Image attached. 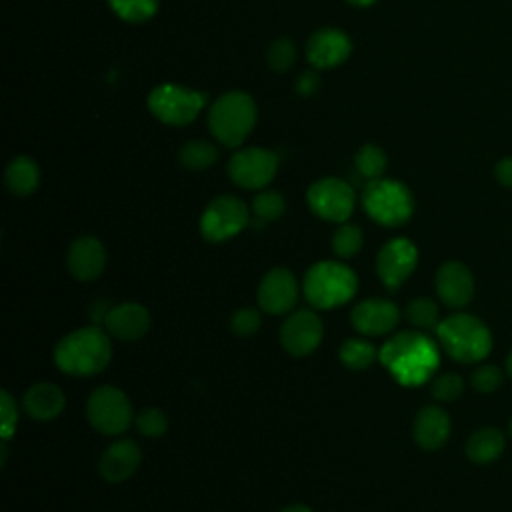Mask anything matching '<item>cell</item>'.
I'll list each match as a JSON object with an SVG mask.
<instances>
[{
  "label": "cell",
  "instance_id": "603a6c76",
  "mask_svg": "<svg viewBox=\"0 0 512 512\" xmlns=\"http://www.w3.org/2000/svg\"><path fill=\"white\" fill-rule=\"evenodd\" d=\"M4 180L12 194L28 196L38 188V182H40L38 164L28 156H16L10 160Z\"/></svg>",
  "mask_w": 512,
  "mask_h": 512
},
{
  "label": "cell",
  "instance_id": "f35d334b",
  "mask_svg": "<svg viewBox=\"0 0 512 512\" xmlns=\"http://www.w3.org/2000/svg\"><path fill=\"white\" fill-rule=\"evenodd\" d=\"M494 176L502 186L512 188V156L498 160L496 168H494Z\"/></svg>",
  "mask_w": 512,
  "mask_h": 512
},
{
  "label": "cell",
  "instance_id": "e575fe53",
  "mask_svg": "<svg viewBox=\"0 0 512 512\" xmlns=\"http://www.w3.org/2000/svg\"><path fill=\"white\" fill-rule=\"evenodd\" d=\"M262 324V316L256 308H238L232 318H230V328L236 336H252L254 332H258Z\"/></svg>",
  "mask_w": 512,
  "mask_h": 512
},
{
  "label": "cell",
  "instance_id": "9c48e42d",
  "mask_svg": "<svg viewBox=\"0 0 512 512\" xmlns=\"http://www.w3.org/2000/svg\"><path fill=\"white\" fill-rule=\"evenodd\" d=\"M250 222L248 206L230 194L216 196L202 212L200 232L208 242H226L240 234Z\"/></svg>",
  "mask_w": 512,
  "mask_h": 512
},
{
  "label": "cell",
  "instance_id": "52a82bcc",
  "mask_svg": "<svg viewBox=\"0 0 512 512\" xmlns=\"http://www.w3.org/2000/svg\"><path fill=\"white\" fill-rule=\"evenodd\" d=\"M206 106V94L178 84H160L148 96L150 112L164 124H190Z\"/></svg>",
  "mask_w": 512,
  "mask_h": 512
},
{
  "label": "cell",
  "instance_id": "ba28073f",
  "mask_svg": "<svg viewBox=\"0 0 512 512\" xmlns=\"http://www.w3.org/2000/svg\"><path fill=\"white\" fill-rule=\"evenodd\" d=\"M86 416L94 430L106 436H116L132 424V404L116 386L96 388L86 402Z\"/></svg>",
  "mask_w": 512,
  "mask_h": 512
},
{
  "label": "cell",
  "instance_id": "b9f144b4",
  "mask_svg": "<svg viewBox=\"0 0 512 512\" xmlns=\"http://www.w3.org/2000/svg\"><path fill=\"white\" fill-rule=\"evenodd\" d=\"M506 368H508V374L512 376V352H510V356H508V362H506Z\"/></svg>",
  "mask_w": 512,
  "mask_h": 512
},
{
  "label": "cell",
  "instance_id": "74e56055",
  "mask_svg": "<svg viewBox=\"0 0 512 512\" xmlns=\"http://www.w3.org/2000/svg\"><path fill=\"white\" fill-rule=\"evenodd\" d=\"M318 86H320V78L314 72H304L296 82V92L300 96H312L318 90Z\"/></svg>",
  "mask_w": 512,
  "mask_h": 512
},
{
  "label": "cell",
  "instance_id": "8fae6325",
  "mask_svg": "<svg viewBox=\"0 0 512 512\" xmlns=\"http://www.w3.org/2000/svg\"><path fill=\"white\" fill-rule=\"evenodd\" d=\"M308 206L310 210L330 222H346L354 210V190L348 182L328 176L316 180L308 188Z\"/></svg>",
  "mask_w": 512,
  "mask_h": 512
},
{
  "label": "cell",
  "instance_id": "60d3db41",
  "mask_svg": "<svg viewBox=\"0 0 512 512\" xmlns=\"http://www.w3.org/2000/svg\"><path fill=\"white\" fill-rule=\"evenodd\" d=\"M350 4H354V6H370V4H374L376 0H348Z\"/></svg>",
  "mask_w": 512,
  "mask_h": 512
},
{
  "label": "cell",
  "instance_id": "d590c367",
  "mask_svg": "<svg viewBox=\"0 0 512 512\" xmlns=\"http://www.w3.org/2000/svg\"><path fill=\"white\" fill-rule=\"evenodd\" d=\"M502 378H504V374L498 366L486 364V366H480L478 370H474L470 382H472L474 390L488 394V392H494L502 384Z\"/></svg>",
  "mask_w": 512,
  "mask_h": 512
},
{
  "label": "cell",
  "instance_id": "4fadbf2b",
  "mask_svg": "<svg viewBox=\"0 0 512 512\" xmlns=\"http://www.w3.org/2000/svg\"><path fill=\"white\" fill-rule=\"evenodd\" d=\"M418 264V250L408 238L388 240L376 256V272L388 290H396L414 272Z\"/></svg>",
  "mask_w": 512,
  "mask_h": 512
},
{
  "label": "cell",
  "instance_id": "2e32d148",
  "mask_svg": "<svg viewBox=\"0 0 512 512\" xmlns=\"http://www.w3.org/2000/svg\"><path fill=\"white\" fill-rule=\"evenodd\" d=\"M350 320L354 328L364 336H382L396 328L400 310L394 302L382 298H368L352 308Z\"/></svg>",
  "mask_w": 512,
  "mask_h": 512
},
{
  "label": "cell",
  "instance_id": "7402d4cb",
  "mask_svg": "<svg viewBox=\"0 0 512 512\" xmlns=\"http://www.w3.org/2000/svg\"><path fill=\"white\" fill-rule=\"evenodd\" d=\"M414 440L424 450L440 448L450 436V416L438 406H424L414 418Z\"/></svg>",
  "mask_w": 512,
  "mask_h": 512
},
{
  "label": "cell",
  "instance_id": "1f68e13d",
  "mask_svg": "<svg viewBox=\"0 0 512 512\" xmlns=\"http://www.w3.org/2000/svg\"><path fill=\"white\" fill-rule=\"evenodd\" d=\"M134 424H136V430L142 436H148V438H160L168 430L166 414L160 408H154V406L144 408L142 412H138V416L134 418Z\"/></svg>",
  "mask_w": 512,
  "mask_h": 512
},
{
  "label": "cell",
  "instance_id": "836d02e7",
  "mask_svg": "<svg viewBox=\"0 0 512 512\" xmlns=\"http://www.w3.org/2000/svg\"><path fill=\"white\" fill-rule=\"evenodd\" d=\"M462 392H464V382H462V378H460L458 374H454V372L440 374V376L432 382V388H430V394H432L436 400H442V402L456 400Z\"/></svg>",
  "mask_w": 512,
  "mask_h": 512
},
{
  "label": "cell",
  "instance_id": "7c38bea8",
  "mask_svg": "<svg viewBox=\"0 0 512 512\" xmlns=\"http://www.w3.org/2000/svg\"><path fill=\"white\" fill-rule=\"evenodd\" d=\"M322 336H324V324L320 316L312 310L292 312L280 328L282 348L296 358L312 354L320 346Z\"/></svg>",
  "mask_w": 512,
  "mask_h": 512
},
{
  "label": "cell",
  "instance_id": "ac0fdd59",
  "mask_svg": "<svg viewBox=\"0 0 512 512\" xmlns=\"http://www.w3.org/2000/svg\"><path fill=\"white\" fill-rule=\"evenodd\" d=\"M436 292L450 308L466 306L474 294L472 272L462 262H444L436 272Z\"/></svg>",
  "mask_w": 512,
  "mask_h": 512
},
{
  "label": "cell",
  "instance_id": "8d00e7d4",
  "mask_svg": "<svg viewBox=\"0 0 512 512\" xmlns=\"http://www.w3.org/2000/svg\"><path fill=\"white\" fill-rule=\"evenodd\" d=\"M0 432H2V440H10V436L16 430V422H18V410H16V402L10 396L8 390L0 392Z\"/></svg>",
  "mask_w": 512,
  "mask_h": 512
},
{
  "label": "cell",
  "instance_id": "4316f807",
  "mask_svg": "<svg viewBox=\"0 0 512 512\" xmlns=\"http://www.w3.org/2000/svg\"><path fill=\"white\" fill-rule=\"evenodd\" d=\"M386 154L382 148H378L376 144H364L356 156H354V166L356 172L366 178V180H376L382 178L384 170H386Z\"/></svg>",
  "mask_w": 512,
  "mask_h": 512
},
{
  "label": "cell",
  "instance_id": "8992f818",
  "mask_svg": "<svg viewBox=\"0 0 512 512\" xmlns=\"http://www.w3.org/2000/svg\"><path fill=\"white\" fill-rule=\"evenodd\" d=\"M362 206L366 214L388 228L402 226L414 212V198L406 184L390 178L368 180L362 190Z\"/></svg>",
  "mask_w": 512,
  "mask_h": 512
},
{
  "label": "cell",
  "instance_id": "f546056e",
  "mask_svg": "<svg viewBox=\"0 0 512 512\" xmlns=\"http://www.w3.org/2000/svg\"><path fill=\"white\" fill-rule=\"evenodd\" d=\"M284 208H286L284 196L276 190H262L252 200V212L260 222L278 220L284 214Z\"/></svg>",
  "mask_w": 512,
  "mask_h": 512
},
{
  "label": "cell",
  "instance_id": "5bb4252c",
  "mask_svg": "<svg viewBox=\"0 0 512 512\" xmlns=\"http://www.w3.org/2000/svg\"><path fill=\"white\" fill-rule=\"evenodd\" d=\"M298 300L296 276L286 268H272L258 286V304L268 314H286Z\"/></svg>",
  "mask_w": 512,
  "mask_h": 512
},
{
  "label": "cell",
  "instance_id": "ab89813d",
  "mask_svg": "<svg viewBox=\"0 0 512 512\" xmlns=\"http://www.w3.org/2000/svg\"><path fill=\"white\" fill-rule=\"evenodd\" d=\"M280 512H312L306 504H290L286 508H282Z\"/></svg>",
  "mask_w": 512,
  "mask_h": 512
},
{
  "label": "cell",
  "instance_id": "3957f363",
  "mask_svg": "<svg viewBox=\"0 0 512 512\" xmlns=\"http://www.w3.org/2000/svg\"><path fill=\"white\" fill-rule=\"evenodd\" d=\"M256 116L258 110L252 96L240 90H232L212 102L208 110V126L220 144L238 148L252 132Z\"/></svg>",
  "mask_w": 512,
  "mask_h": 512
},
{
  "label": "cell",
  "instance_id": "4dcf8cb0",
  "mask_svg": "<svg viewBox=\"0 0 512 512\" xmlns=\"http://www.w3.org/2000/svg\"><path fill=\"white\" fill-rule=\"evenodd\" d=\"M438 306L434 300L430 298H414L408 306H406V318L410 320L412 326L422 328V330H436V326L440 324L438 320Z\"/></svg>",
  "mask_w": 512,
  "mask_h": 512
},
{
  "label": "cell",
  "instance_id": "5b68a950",
  "mask_svg": "<svg viewBox=\"0 0 512 512\" xmlns=\"http://www.w3.org/2000/svg\"><path fill=\"white\" fill-rule=\"evenodd\" d=\"M442 348L458 362L482 360L492 348V334L482 320L470 314H452L436 326Z\"/></svg>",
  "mask_w": 512,
  "mask_h": 512
},
{
  "label": "cell",
  "instance_id": "d6986e66",
  "mask_svg": "<svg viewBox=\"0 0 512 512\" xmlns=\"http://www.w3.org/2000/svg\"><path fill=\"white\" fill-rule=\"evenodd\" d=\"M68 270L80 282L98 278L106 266V248L94 236H80L68 248Z\"/></svg>",
  "mask_w": 512,
  "mask_h": 512
},
{
  "label": "cell",
  "instance_id": "d4e9b609",
  "mask_svg": "<svg viewBox=\"0 0 512 512\" xmlns=\"http://www.w3.org/2000/svg\"><path fill=\"white\" fill-rule=\"evenodd\" d=\"M378 356L380 352L368 340H362V338H348L342 342L338 350L340 362L350 370H364L372 366Z\"/></svg>",
  "mask_w": 512,
  "mask_h": 512
},
{
  "label": "cell",
  "instance_id": "6da1fadb",
  "mask_svg": "<svg viewBox=\"0 0 512 512\" xmlns=\"http://www.w3.org/2000/svg\"><path fill=\"white\" fill-rule=\"evenodd\" d=\"M380 362L404 386L424 384L438 368L440 354L432 338L418 330H404L394 334L380 348Z\"/></svg>",
  "mask_w": 512,
  "mask_h": 512
},
{
  "label": "cell",
  "instance_id": "e0dca14e",
  "mask_svg": "<svg viewBox=\"0 0 512 512\" xmlns=\"http://www.w3.org/2000/svg\"><path fill=\"white\" fill-rule=\"evenodd\" d=\"M150 324L152 320L146 306L136 302H122L110 308L102 326L118 340L136 342L150 330Z\"/></svg>",
  "mask_w": 512,
  "mask_h": 512
},
{
  "label": "cell",
  "instance_id": "9a60e30c",
  "mask_svg": "<svg viewBox=\"0 0 512 512\" xmlns=\"http://www.w3.org/2000/svg\"><path fill=\"white\" fill-rule=\"evenodd\" d=\"M352 52L350 36L340 28H320L316 30L306 44L308 62L316 68H334L342 64Z\"/></svg>",
  "mask_w": 512,
  "mask_h": 512
},
{
  "label": "cell",
  "instance_id": "7a4b0ae2",
  "mask_svg": "<svg viewBox=\"0 0 512 512\" xmlns=\"http://www.w3.org/2000/svg\"><path fill=\"white\" fill-rule=\"evenodd\" d=\"M110 358V336L98 324L72 330L54 346V364L70 376L98 374L110 364Z\"/></svg>",
  "mask_w": 512,
  "mask_h": 512
},
{
  "label": "cell",
  "instance_id": "83f0119b",
  "mask_svg": "<svg viewBox=\"0 0 512 512\" xmlns=\"http://www.w3.org/2000/svg\"><path fill=\"white\" fill-rule=\"evenodd\" d=\"M364 244V234L358 224L344 222L332 236V252L338 258H352L360 252Z\"/></svg>",
  "mask_w": 512,
  "mask_h": 512
},
{
  "label": "cell",
  "instance_id": "277c9868",
  "mask_svg": "<svg viewBox=\"0 0 512 512\" xmlns=\"http://www.w3.org/2000/svg\"><path fill=\"white\" fill-rule=\"evenodd\" d=\"M358 290L356 272L336 260H322L308 268L304 276V296L318 308L328 310L346 304Z\"/></svg>",
  "mask_w": 512,
  "mask_h": 512
},
{
  "label": "cell",
  "instance_id": "ffe728a7",
  "mask_svg": "<svg viewBox=\"0 0 512 512\" xmlns=\"http://www.w3.org/2000/svg\"><path fill=\"white\" fill-rule=\"evenodd\" d=\"M142 462V450L134 440L122 438L112 442L100 456L98 472L108 482L128 480Z\"/></svg>",
  "mask_w": 512,
  "mask_h": 512
},
{
  "label": "cell",
  "instance_id": "d6a6232c",
  "mask_svg": "<svg viewBox=\"0 0 512 512\" xmlns=\"http://www.w3.org/2000/svg\"><path fill=\"white\" fill-rule=\"evenodd\" d=\"M266 62L274 72H286L296 62V46L290 38H278L266 52Z\"/></svg>",
  "mask_w": 512,
  "mask_h": 512
},
{
  "label": "cell",
  "instance_id": "30bf717a",
  "mask_svg": "<svg viewBox=\"0 0 512 512\" xmlns=\"http://www.w3.org/2000/svg\"><path fill=\"white\" fill-rule=\"evenodd\" d=\"M278 154L266 148H242L228 162V176L236 186L260 190L272 182L278 170Z\"/></svg>",
  "mask_w": 512,
  "mask_h": 512
},
{
  "label": "cell",
  "instance_id": "7bdbcfd3",
  "mask_svg": "<svg viewBox=\"0 0 512 512\" xmlns=\"http://www.w3.org/2000/svg\"><path fill=\"white\" fill-rule=\"evenodd\" d=\"M510 436H512V422H510Z\"/></svg>",
  "mask_w": 512,
  "mask_h": 512
},
{
  "label": "cell",
  "instance_id": "44dd1931",
  "mask_svg": "<svg viewBox=\"0 0 512 512\" xmlns=\"http://www.w3.org/2000/svg\"><path fill=\"white\" fill-rule=\"evenodd\" d=\"M64 404H66L64 392L60 390V386L52 382H38L30 386L22 398V406L26 414L40 422L56 418L64 410Z\"/></svg>",
  "mask_w": 512,
  "mask_h": 512
},
{
  "label": "cell",
  "instance_id": "cb8c5ba5",
  "mask_svg": "<svg viewBox=\"0 0 512 512\" xmlns=\"http://www.w3.org/2000/svg\"><path fill=\"white\" fill-rule=\"evenodd\" d=\"M502 450H504V436L496 428H480L466 442L468 458L478 464L496 460Z\"/></svg>",
  "mask_w": 512,
  "mask_h": 512
},
{
  "label": "cell",
  "instance_id": "484cf974",
  "mask_svg": "<svg viewBox=\"0 0 512 512\" xmlns=\"http://www.w3.org/2000/svg\"><path fill=\"white\" fill-rule=\"evenodd\" d=\"M178 160L188 170H204L218 160V148L206 140H188L180 148Z\"/></svg>",
  "mask_w": 512,
  "mask_h": 512
},
{
  "label": "cell",
  "instance_id": "f1b7e54d",
  "mask_svg": "<svg viewBox=\"0 0 512 512\" xmlns=\"http://www.w3.org/2000/svg\"><path fill=\"white\" fill-rule=\"evenodd\" d=\"M112 12L126 22H144L158 12V0H108Z\"/></svg>",
  "mask_w": 512,
  "mask_h": 512
}]
</instances>
